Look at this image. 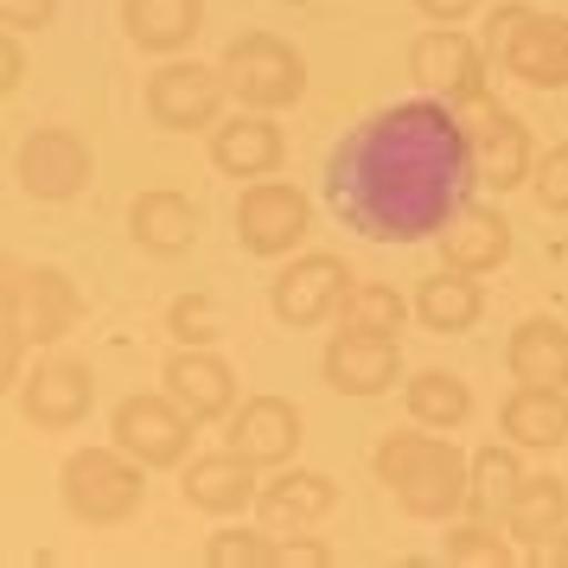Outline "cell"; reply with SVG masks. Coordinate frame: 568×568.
I'll return each mask as SVG.
<instances>
[{
  "instance_id": "cell-28",
  "label": "cell",
  "mask_w": 568,
  "mask_h": 568,
  "mask_svg": "<svg viewBox=\"0 0 568 568\" xmlns=\"http://www.w3.org/2000/svg\"><path fill=\"white\" fill-rule=\"evenodd\" d=\"M403 403H409V422L440 428V435H454V428L473 422V384H466L460 371H440V364L403 377Z\"/></svg>"
},
{
  "instance_id": "cell-11",
  "label": "cell",
  "mask_w": 568,
  "mask_h": 568,
  "mask_svg": "<svg viewBox=\"0 0 568 568\" xmlns=\"http://www.w3.org/2000/svg\"><path fill=\"white\" fill-rule=\"evenodd\" d=\"M13 403L27 415V428H39V435H71V428H83L90 409H97V371H90V358H78V352H45V358L20 377Z\"/></svg>"
},
{
  "instance_id": "cell-13",
  "label": "cell",
  "mask_w": 568,
  "mask_h": 568,
  "mask_svg": "<svg viewBox=\"0 0 568 568\" xmlns=\"http://www.w3.org/2000/svg\"><path fill=\"white\" fill-rule=\"evenodd\" d=\"M409 78L422 83L428 97L466 109V103H479V97H491L486 90L491 52H486V39H473L466 27H428L409 45Z\"/></svg>"
},
{
  "instance_id": "cell-8",
  "label": "cell",
  "mask_w": 568,
  "mask_h": 568,
  "mask_svg": "<svg viewBox=\"0 0 568 568\" xmlns=\"http://www.w3.org/2000/svg\"><path fill=\"white\" fill-rule=\"evenodd\" d=\"M236 243L243 256H262V262H287L313 231V199L301 192L294 180H250L236 192Z\"/></svg>"
},
{
  "instance_id": "cell-14",
  "label": "cell",
  "mask_w": 568,
  "mask_h": 568,
  "mask_svg": "<svg viewBox=\"0 0 568 568\" xmlns=\"http://www.w3.org/2000/svg\"><path fill=\"white\" fill-rule=\"evenodd\" d=\"M13 180L39 205H64L97 180V154H90V141L78 129H32L20 141V154H13Z\"/></svg>"
},
{
  "instance_id": "cell-3",
  "label": "cell",
  "mask_w": 568,
  "mask_h": 568,
  "mask_svg": "<svg viewBox=\"0 0 568 568\" xmlns=\"http://www.w3.org/2000/svg\"><path fill=\"white\" fill-rule=\"evenodd\" d=\"M58 505L83 530H122L148 505V466L134 460V454H122L115 440L78 447L58 466Z\"/></svg>"
},
{
  "instance_id": "cell-2",
  "label": "cell",
  "mask_w": 568,
  "mask_h": 568,
  "mask_svg": "<svg viewBox=\"0 0 568 568\" xmlns=\"http://www.w3.org/2000/svg\"><path fill=\"white\" fill-rule=\"evenodd\" d=\"M377 486L396 498V511L415 524H454L466 517V486H473V454H460L440 428H389L371 447Z\"/></svg>"
},
{
  "instance_id": "cell-16",
  "label": "cell",
  "mask_w": 568,
  "mask_h": 568,
  "mask_svg": "<svg viewBox=\"0 0 568 568\" xmlns=\"http://www.w3.org/2000/svg\"><path fill=\"white\" fill-rule=\"evenodd\" d=\"M320 377H326L333 396H358V403H371V396H389L409 371H403V345H396V338L345 333V326H338V333L326 338V352H320Z\"/></svg>"
},
{
  "instance_id": "cell-30",
  "label": "cell",
  "mask_w": 568,
  "mask_h": 568,
  "mask_svg": "<svg viewBox=\"0 0 568 568\" xmlns=\"http://www.w3.org/2000/svg\"><path fill=\"white\" fill-rule=\"evenodd\" d=\"M415 320V301H403L389 282H352L338 301V326L345 333H377V338H403V326Z\"/></svg>"
},
{
  "instance_id": "cell-1",
  "label": "cell",
  "mask_w": 568,
  "mask_h": 568,
  "mask_svg": "<svg viewBox=\"0 0 568 568\" xmlns=\"http://www.w3.org/2000/svg\"><path fill=\"white\" fill-rule=\"evenodd\" d=\"M473 192H479V180H473L460 109L428 90L364 115L326 154V205L338 211L345 231L371 236V243L440 236V224Z\"/></svg>"
},
{
  "instance_id": "cell-7",
  "label": "cell",
  "mask_w": 568,
  "mask_h": 568,
  "mask_svg": "<svg viewBox=\"0 0 568 568\" xmlns=\"http://www.w3.org/2000/svg\"><path fill=\"white\" fill-rule=\"evenodd\" d=\"M141 103H148V122L166 134H211L224 115H231V83L217 64H199V58H160L148 83H141Z\"/></svg>"
},
{
  "instance_id": "cell-33",
  "label": "cell",
  "mask_w": 568,
  "mask_h": 568,
  "mask_svg": "<svg viewBox=\"0 0 568 568\" xmlns=\"http://www.w3.org/2000/svg\"><path fill=\"white\" fill-rule=\"evenodd\" d=\"M530 199H537L549 217H568V141H549L530 166Z\"/></svg>"
},
{
  "instance_id": "cell-27",
  "label": "cell",
  "mask_w": 568,
  "mask_h": 568,
  "mask_svg": "<svg viewBox=\"0 0 568 568\" xmlns=\"http://www.w3.org/2000/svg\"><path fill=\"white\" fill-rule=\"evenodd\" d=\"M562 524H568V479L562 473H524V486H517L511 505H505V530H511V542L517 549H530V556H542Z\"/></svg>"
},
{
  "instance_id": "cell-29",
  "label": "cell",
  "mask_w": 568,
  "mask_h": 568,
  "mask_svg": "<svg viewBox=\"0 0 568 568\" xmlns=\"http://www.w3.org/2000/svg\"><path fill=\"white\" fill-rule=\"evenodd\" d=\"M524 447L517 440H486V447H473V486H466V511L473 517H498L505 524V505H511V491L524 486Z\"/></svg>"
},
{
  "instance_id": "cell-32",
  "label": "cell",
  "mask_w": 568,
  "mask_h": 568,
  "mask_svg": "<svg viewBox=\"0 0 568 568\" xmlns=\"http://www.w3.org/2000/svg\"><path fill=\"white\" fill-rule=\"evenodd\" d=\"M205 568H282V542L250 524H224L205 537Z\"/></svg>"
},
{
  "instance_id": "cell-15",
  "label": "cell",
  "mask_w": 568,
  "mask_h": 568,
  "mask_svg": "<svg viewBox=\"0 0 568 568\" xmlns=\"http://www.w3.org/2000/svg\"><path fill=\"white\" fill-rule=\"evenodd\" d=\"M160 389L180 403L199 428L211 422H231V409L243 403V384H236V371L224 352H211V345H173V358L160 364Z\"/></svg>"
},
{
  "instance_id": "cell-34",
  "label": "cell",
  "mask_w": 568,
  "mask_h": 568,
  "mask_svg": "<svg viewBox=\"0 0 568 568\" xmlns=\"http://www.w3.org/2000/svg\"><path fill=\"white\" fill-rule=\"evenodd\" d=\"M166 333H173V345H211V338L224 333L217 326V301L211 294H180L166 307Z\"/></svg>"
},
{
  "instance_id": "cell-17",
  "label": "cell",
  "mask_w": 568,
  "mask_h": 568,
  "mask_svg": "<svg viewBox=\"0 0 568 568\" xmlns=\"http://www.w3.org/2000/svg\"><path fill=\"white\" fill-rule=\"evenodd\" d=\"M301 409L287 403V396H275V389H262V396H243L231 409V422H224V440H231L243 460H256L262 473H275V466H294V454H301Z\"/></svg>"
},
{
  "instance_id": "cell-25",
  "label": "cell",
  "mask_w": 568,
  "mask_h": 568,
  "mask_svg": "<svg viewBox=\"0 0 568 568\" xmlns=\"http://www.w3.org/2000/svg\"><path fill=\"white\" fill-rule=\"evenodd\" d=\"M498 428L524 454H556V447H568V389L511 384V396L498 403Z\"/></svg>"
},
{
  "instance_id": "cell-20",
  "label": "cell",
  "mask_w": 568,
  "mask_h": 568,
  "mask_svg": "<svg viewBox=\"0 0 568 568\" xmlns=\"http://www.w3.org/2000/svg\"><path fill=\"white\" fill-rule=\"evenodd\" d=\"M435 250L447 268H466V275H491V268H505L517 250V236H511V217L498 205H486V199H466L447 224H440L435 236Z\"/></svg>"
},
{
  "instance_id": "cell-39",
  "label": "cell",
  "mask_w": 568,
  "mask_h": 568,
  "mask_svg": "<svg viewBox=\"0 0 568 568\" xmlns=\"http://www.w3.org/2000/svg\"><path fill=\"white\" fill-rule=\"evenodd\" d=\"M542 556H549V562H556V568H568V524H562V530H556V542H549Z\"/></svg>"
},
{
  "instance_id": "cell-18",
  "label": "cell",
  "mask_w": 568,
  "mask_h": 568,
  "mask_svg": "<svg viewBox=\"0 0 568 568\" xmlns=\"http://www.w3.org/2000/svg\"><path fill=\"white\" fill-rule=\"evenodd\" d=\"M282 160H287V134L268 109H231L211 129V166L224 180H268V173H282Z\"/></svg>"
},
{
  "instance_id": "cell-38",
  "label": "cell",
  "mask_w": 568,
  "mask_h": 568,
  "mask_svg": "<svg viewBox=\"0 0 568 568\" xmlns=\"http://www.w3.org/2000/svg\"><path fill=\"white\" fill-rule=\"evenodd\" d=\"M20 39H27V32H7V39H0V90H7V97L27 83V45H20Z\"/></svg>"
},
{
  "instance_id": "cell-24",
  "label": "cell",
  "mask_w": 568,
  "mask_h": 568,
  "mask_svg": "<svg viewBox=\"0 0 568 568\" xmlns=\"http://www.w3.org/2000/svg\"><path fill=\"white\" fill-rule=\"evenodd\" d=\"M122 32L134 52L180 58L205 32V0H122Z\"/></svg>"
},
{
  "instance_id": "cell-22",
  "label": "cell",
  "mask_w": 568,
  "mask_h": 568,
  "mask_svg": "<svg viewBox=\"0 0 568 568\" xmlns=\"http://www.w3.org/2000/svg\"><path fill=\"white\" fill-rule=\"evenodd\" d=\"M199 231H205V211L192 205L185 192H173V185H148V192L129 199V236H134V250H148V256H160V262L185 256L199 243Z\"/></svg>"
},
{
  "instance_id": "cell-23",
  "label": "cell",
  "mask_w": 568,
  "mask_h": 568,
  "mask_svg": "<svg viewBox=\"0 0 568 568\" xmlns=\"http://www.w3.org/2000/svg\"><path fill=\"white\" fill-rule=\"evenodd\" d=\"M409 301H415V326L422 333H440V338H460L486 320V287H479V275L447 268V262H440L435 275L415 282Z\"/></svg>"
},
{
  "instance_id": "cell-31",
  "label": "cell",
  "mask_w": 568,
  "mask_h": 568,
  "mask_svg": "<svg viewBox=\"0 0 568 568\" xmlns=\"http://www.w3.org/2000/svg\"><path fill=\"white\" fill-rule=\"evenodd\" d=\"M440 556H447L454 568H511L517 562V542H511V530H505L498 517H473V511H466V524H460V517L447 524Z\"/></svg>"
},
{
  "instance_id": "cell-26",
  "label": "cell",
  "mask_w": 568,
  "mask_h": 568,
  "mask_svg": "<svg viewBox=\"0 0 568 568\" xmlns=\"http://www.w3.org/2000/svg\"><path fill=\"white\" fill-rule=\"evenodd\" d=\"M505 371L511 384H542V389H568V326L549 313L517 320L505 338Z\"/></svg>"
},
{
  "instance_id": "cell-5",
  "label": "cell",
  "mask_w": 568,
  "mask_h": 568,
  "mask_svg": "<svg viewBox=\"0 0 568 568\" xmlns=\"http://www.w3.org/2000/svg\"><path fill=\"white\" fill-rule=\"evenodd\" d=\"M217 71L231 83L236 109H268V115H282V109H294L307 97V58H301V45L282 39V32H262V27L236 32L231 45H224V58H217Z\"/></svg>"
},
{
  "instance_id": "cell-10",
  "label": "cell",
  "mask_w": 568,
  "mask_h": 568,
  "mask_svg": "<svg viewBox=\"0 0 568 568\" xmlns=\"http://www.w3.org/2000/svg\"><path fill=\"white\" fill-rule=\"evenodd\" d=\"M460 122H466V148H473V180H479V192H498L505 199L517 185H530L537 141H530V122L517 109L479 97V103L460 109Z\"/></svg>"
},
{
  "instance_id": "cell-35",
  "label": "cell",
  "mask_w": 568,
  "mask_h": 568,
  "mask_svg": "<svg viewBox=\"0 0 568 568\" xmlns=\"http://www.w3.org/2000/svg\"><path fill=\"white\" fill-rule=\"evenodd\" d=\"M64 0H0V27L7 32H45Z\"/></svg>"
},
{
  "instance_id": "cell-12",
  "label": "cell",
  "mask_w": 568,
  "mask_h": 568,
  "mask_svg": "<svg viewBox=\"0 0 568 568\" xmlns=\"http://www.w3.org/2000/svg\"><path fill=\"white\" fill-rule=\"evenodd\" d=\"M358 282L345 256L333 250H294V256L275 268V282H268V313L294 326V333H313V326H326L338 320V301H345V287Z\"/></svg>"
},
{
  "instance_id": "cell-4",
  "label": "cell",
  "mask_w": 568,
  "mask_h": 568,
  "mask_svg": "<svg viewBox=\"0 0 568 568\" xmlns=\"http://www.w3.org/2000/svg\"><path fill=\"white\" fill-rule=\"evenodd\" d=\"M83 287L58 262H20L7 256V287H0V333H20L32 352H52L78 333Z\"/></svg>"
},
{
  "instance_id": "cell-9",
  "label": "cell",
  "mask_w": 568,
  "mask_h": 568,
  "mask_svg": "<svg viewBox=\"0 0 568 568\" xmlns=\"http://www.w3.org/2000/svg\"><path fill=\"white\" fill-rule=\"evenodd\" d=\"M192 435H199V422L166 389H134V396H122L109 409V440L122 454H134L148 473H166V466L192 460Z\"/></svg>"
},
{
  "instance_id": "cell-6",
  "label": "cell",
  "mask_w": 568,
  "mask_h": 568,
  "mask_svg": "<svg viewBox=\"0 0 568 568\" xmlns=\"http://www.w3.org/2000/svg\"><path fill=\"white\" fill-rule=\"evenodd\" d=\"M486 52L498 58V71L530 90H568V13H542V7H498L486 20Z\"/></svg>"
},
{
  "instance_id": "cell-37",
  "label": "cell",
  "mask_w": 568,
  "mask_h": 568,
  "mask_svg": "<svg viewBox=\"0 0 568 568\" xmlns=\"http://www.w3.org/2000/svg\"><path fill=\"white\" fill-rule=\"evenodd\" d=\"M409 7L422 13V20H435V27H466L486 0H409Z\"/></svg>"
},
{
  "instance_id": "cell-21",
  "label": "cell",
  "mask_w": 568,
  "mask_h": 568,
  "mask_svg": "<svg viewBox=\"0 0 568 568\" xmlns=\"http://www.w3.org/2000/svg\"><path fill=\"white\" fill-rule=\"evenodd\" d=\"M256 511L268 530H307L338 511V479L320 466H275L256 491Z\"/></svg>"
},
{
  "instance_id": "cell-36",
  "label": "cell",
  "mask_w": 568,
  "mask_h": 568,
  "mask_svg": "<svg viewBox=\"0 0 568 568\" xmlns=\"http://www.w3.org/2000/svg\"><path fill=\"white\" fill-rule=\"evenodd\" d=\"M338 549L333 542H313V537H287L282 542V568H333Z\"/></svg>"
},
{
  "instance_id": "cell-40",
  "label": "cell",
  "mask_w": 568,
  "mask_h": 568,
  "mask_svg": "<svg viewBox=\"0 0 568 568\" xmlns=\"http://www.w3.org/2000/svg\"><path fill=\"white\" fill-rule=\"evenodd\" d=\"M562 262H568V231H562Z\"/></svg>"
},
{
  "instance_id": "cell-19",
  "label": "cell",
  "mask_w": 568,
  "mask_h": 568,
  "mask_svg": "<svg viewBox=\"0 0 568 568\" xmlns=\"http://www.w3.org/2000/svg\"><path fill=\"white\" fill-rule=\"evenodd\" d=\"M256 491H262V466L243 460L231 440H224L217 454H192V460L180 466V498L192 505V511H205V517L250 511Z\"/></svg>"
}]
</instances>
